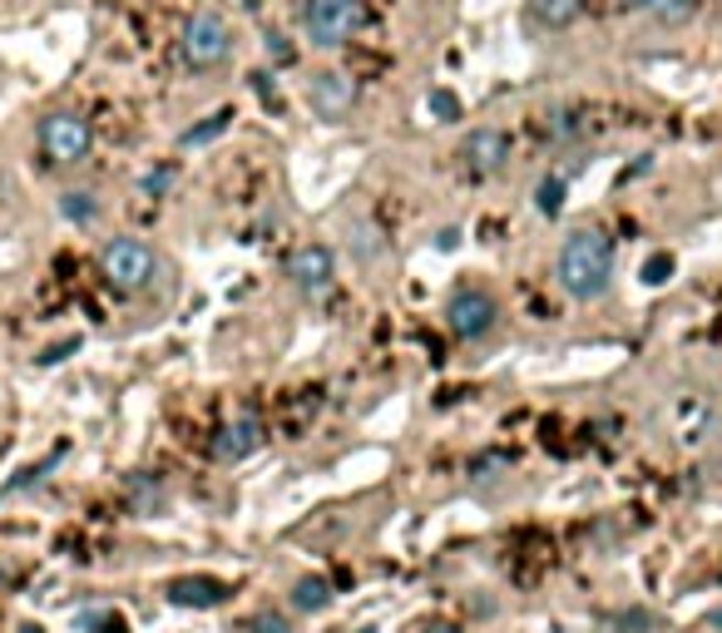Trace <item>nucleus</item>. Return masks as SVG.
<instances>
[{"instance_id":"nucleus-1","label":"nucleus","mask_w":722,"mask_h":633,"mask_svg":"<svg viewBox=\"0 0 722 633\" xmlns=\"http://www.w3.org/2000/svg\"><path fill=\"white\" fill-rule=\"evenodd\" d=\"M554 282H559L574 302H599L613 287V237L593 223L569 227V237H564L559 253H554Z\"/></svg>"},{"instance_id":"nucleus-2","label":"nucleus","mask_w":722,"mask_h":633,"mask_svg":"<svg viewBox=\"0 0 722 633\" xmlns=\"http://www.w3.org/2000/svg\"><path fill=\"white\" fill-rule=\"evenodd\" d=\"M178 49H184V65L188 69H198V75H213V69H223L227 59H233L237 35H233V25H227L223 10L203 5V10H193V15L184 20Z\"/></svg>"},{"instance_id":"nucleus-3","label":"nucleus","mask_w":722,"mask_h":633,"mask_svg":"<svg viewBox=\"0 0 722 633\" xmlns=\"http://www.w3.org/2000/svg\"><path fill=\"white\" fill-rule=\"evenodd\" d=\"M99 267H104L109 287L114 292H148L158 277V253L144 243V237H109L104 253H99Z\"/></svg>"},{"instance_id":"nucleus-4","label":"nucleus","mask_w":722,"mask_h":633,"mask_svg":"<svg viewBox=\"0 0 722 633\" xmlns=\"http://www.w3.org/2000/svg\"><path fill=\"white\" fill-rule=\"evenodd\" d=\"M366 25L362 0H302V35L316 49H342Z\"/></svg>"},{"instance_id":"nucleus-5","label":"nucleus","mask_w":722,"mask_h":633,"mask_svg":"<svg viewBox=\"0 0 722 633\" xmlns=\"http://www.w3.org/2000/svg\"><path fill=\"white\" fill-rule=\"evenodd\" d=\"M445 326H451L455 342H485V336L500 326L495 292H485V287H475V282H460L445 297Z\"/></svg>"},{"instance_id":"nucleus-6","label":"nucleus","mask_w":722,"mask_h":633,"mask_svg":"<svg viewBox=\"0 0 722 633\" xmlns=\"http://www.w3.org/2000/svg\"><path fill=\"white\" fill-rule=\"evenodd\" d=\"M40 148H45L49 164H85L89 148H95V129L75 109H55V114L40 119Z\"/></svg>"},{"instance_id":"nucleus-7","label":"nucleus","mask_w":722,"mask_h":633,"mask_svg":"<svg viewBox=\"0 0 722 633\" xmlns=\"http://www.w3.org/2000/svg\"><path fill=\"white\" fill-rule=\"evenodd\" d=\"M287 282H292L297 292L307 297V302L326 297L336 287V257H332V247H326V243L292 247V257H287Z\"/></svg>"},{"instance_id":"nucleus-8","label":"nucleus","mask_w":722,"mask_h":633,"mask_svg":"<svg viewBox=\"0 0 722 633\" xmlns=\"http://www.w3.org/2000/svg\"><path fill=\"white\" fill-rule=\"evenodd\" d=\"M307 109L316 119H346L356 109V79L346 69H312L307 75Z\"/></svg>"},{"instance_id":"nucleus-9","label":"nucleus","mask_w":722,"mask_h":633,"mask_svg":"<svg viewBox=\"0 0 722 633\" xmlns=\"http://www.w3.org/2000/svg\"><path fill=\"white\" fill-rule=\"evenodd\" d=\"M460 158L470 174H495V168H504V158H510V134H504L500 124H480L465 134L460 144Z\"/></svg>"},{"instance_id":"nucleus-10","label":"nucleus","mask_w":722,"mask_h":633,"mask_svg":"<svg viewBox=\"0 0 722 633\" xmlns=\"http://www.w3.org/2000/svg\"><path fill=\"white\" fill-rule=\"evenodd\" d=\"M257 445H263V421H257V415H233V421L213 435V460L237 465V460H247Z\"/></svg>"},{"instance_id":"nucleus-11","label":"nucleus","mask_w":722,"mask_h":633,"mask_svg":"<svg viewBox=\"0 0 722 633\" xmlns=\"http://www.w3.org/2000/svg\"><path fill=\"white\" fill-rule=\"evenodd\" d=\"M227 584L213 579V574H178L174 584H168V603L174 609H218V603H227Z\"/></svg>"},{"instance_id":"nucleus-12","label":"nucleus","mask_w":722,"mask_h":633,"mask_svg":"<svg viewBox=\"0 0 722 633\" xmlns=\"http://www.w3.org/2000/svg\"><path fill=\"white\" fill-rule=\"evenodd\" d=\"M287 599H292V613H326L332 609V579L326 574H302V579H292V589H287Z\"/></svg>"},{"instance_id":"nucleus-13","label":"nucleus","mask_w":722,"mask_h":633,"mask_svg":"<svg viewBox=\"0 0 722 633\" xmlns=\"http://www.w3.org/2000/svg\"><path fill=\"white\" fill-rule=\"evenodd\" d=\"M584 15V0H530V20L540 30H569Z\"/></svg>"},{"instance_id":"nucleus-14","label":"nucleus","mask_w":722,"mask_h":633,"mask_svg":"<svg viewBox=\"0 0 722 633\" xmlns=\"http://www.w3.org/2000/svg\"><path fill=\"white\" fill-rule=\"evenodd\" d=\"M59 213L69 218V223H95L99 218V198L89 193V188H69V193H59Z\"/></svg>"},{"instance_id":"nucleus-15","label":"nucleus","mask_w":722,"mask_h":633,"mask_svg":"<svg viewBox=\"0 0 722 633\" xmlns=\"http://www.w3.org/2000/svg\"><path fill=\"white\" fill-rule=\"evenodd\" d=\"M352 253H356V263H381V253H386L381 227L376 223H352Z\"/></svg>"},{"instance_id":"nucleus-16","label":"nucleus","mask_w":722,"mask_h":633,"mask_svg":"<svg viewBox=\"0 0 722 633\" xmlns=\"http://www.w3.org/2000/svg\"><path fill=\"white\" fill-rule=\"evenodd\" d=\"M653 20H658V25H668V30H678V25H688L692 15H698L702 10V0H653Z\"/></svg>"},{"instance_id":"nucleus-17","label":"nucleus","mask_w":722,"mask_h":633,"mask_svg":"<svg viewBox=\"0 0 722 633\" xmlns=\"http://www.w3.org/2000/svg\"><path fill=\"white\" fill-rule=\"evenodd\" d=\"M609 629L613 633H653V629H658V613H648L643 603H629V609H619L609 619Z\"/></svg>"},{"instance_id":"nucleus-18","label":"nucleus","mask_w":722,"mask_h":633,"mask_svg":"<svg viewBox=\"0 0 722 633\" xmlns=\"http://www.w3.org/2000/svg\"><path fill=\"white\" fill-rule=\"evenodd\" d=\"M564 198H569V184H564L559 174H549L540 188H534V203H540V213H544V218H559Z\"/></svg>"},{"instance_id":"nucleus-19","label":"nucleus","mask_w":722,"mask_h":633,"mask_svg":"<svg viewBox=\"0 0 722 633\" xmlns=\"http://www.w3.org/2000/svg\"><path fill=\"white\" fill-rule=\"evenodd\" d=\"M227 119H233V109H218V114H208L198 129H184V148H193V144H208V138H218L227 129Z\"/></svg>"},{"instance_id":"nucleus-20","label":"nucleus","mask_w":722,"mask_h":633,"mask_svg":"<svg viewBox=\"0 0 722 633\" xmlns=\"http://www.w3.org/2000/svg\"><path fill=\"white\" fill-rule=\"evenodd\" d=\"M247 633H292V613H282V609H257L253 619H247Z\"/></svg>"},{"instance_id":"nucleus-21","label":"nucleus","mask_w":722,"mask_h":633,"mask_svg":"<svg viewBox=\"0 0 722 633\" xmlns=\"http://www.w3.org/2000/svg\"><path fill=\"white\" fill-rule=\"evenodd\" d=\"M673 253H653L648 263H643V287H668V277H673Z\"/></svg>"},{"instance_id":"nucleus-22","label":"nucleus","mask_w":722,"mask_h":633,"mask_svg":"<svg viewBox=\"0 0 722 633\" xmlns=\"http://www.w3.org/2000/svg\"><path fill=\"white\" fill-rule=\"evenodd\" d=\"M79 629H89V633H129V629H124V619H119V613H109V609L79 613Z\"/></svg>"},{"instance_id":"nucleus-23","label":"nucleus","mask_w":722,"mask_h":633,"mask_svg":"<svg viewBox=\"0 0 722 633\" xmlns=\"http://www.w3.org/2000/svg\"><path fill=\"white\" fill-rule=\"evenodd\" d=\"M431 114L435 119H455V114H460V99L445 95V89H431Z\"/></svg>"},{"instance_id":"nucleus-24","label":"nucleus","mask_w":722,"mask_h":633,"mask_svg":"<svg viewBox=\"0 0 722 633\" xmlns=\"http://www.w3.org/2000/svg\"><path fill=\"white\" fill-rule=\"evenodd\" d=\"M174 184V168H154V174H144V193H164V188Z\"/></svg>"},{"instance_id":"nucleus-25","label":"nucleus","mask_w":722,"mask_h":633,"mask_svg":"<svg viewBox=\"0 0 722 633\" xmlns=\"http://www.w3.org/2000/svg\"><path fill=\"white\" fill-rule=\"evenodd\" d=\"M435 247H445V253L460 247V227H441V233H435Z\"/></svg>"},{"instance_id":"nucleus-26","label":"nucleus","mask_w":722,"mask_h":633,"mask_svg":"<svg viewBox=\"0 0 722 633\" xmlns=\"http://www.w3.org/2000/svg\"><path fill=\"white\" fill-rule=\"evenodd\" d=\"M75 346H79V342H59V346H49V352L40 356V362H45V366H55V362H65V352H75Z\"/></svg>"},{"instance_id":"nucleus-27","label":"nucleus","mask_w":722,"mask_h":633,"mask_svg":"<svg viewBox=\"0 0 722 633\" xmlns=\"http://www.w3.org/2000/svg\"><path fill=\"white\" fill-rule=\"evenodd\" d=\"M619 5H623V10H648L653 0H619Z\"/></svg>"},{"instance_id":"nucleus-28","label":"nucleus","mask_w":722,"mask_h":633,"mask_svg":"<svg viewBox=\"0 0 722 633\" xmlns=\"http://www.w3.org/2000/svg\"><path fill=\"white\" fill-rule=\"evenodd\" d=\"M708 623H712V629H722V609H712V613H708Z\"/></svg>"},{"instance_id":"nucleus-29","label":"nucleus","mask_w":722,"mask_h":633,"mask_svg":"<svg viewBox=\"0 0 722 633\" xmlns=\"http://www.w3.org/2000/svg\"><path fill=\"white\" fill-rule=\"evenodd\" d=\"M15 633H45V629H40V623H20Z\"/></svg>"},{"instance_id":"nucleus-30","label":"nucleus","mask_w":722,"mask_h":633,"mask_svg":"<svg viewBox=\"0 0 722 633\" xmlns=\"http://www.w3.org/2000/svg\"><path fill=\"white\" fill-rule=\"evenodd\" d=\"M425 633H455V629H451V623H431V629H425Z\"/></svg>"},{"instance_id":"nucleus-31","label":"nucleus","mask_w":722,"mask_h":633,"mask_svg":"<svg viewBox=\"0 0 722 633\" xmlns=\"http://www.w3.org/2000/svg\"><path fill=\"white\" fill-rule=\"evenodd\" d=\"M356 633H381V629H356Z\"/></svg>"}]
</instances>
